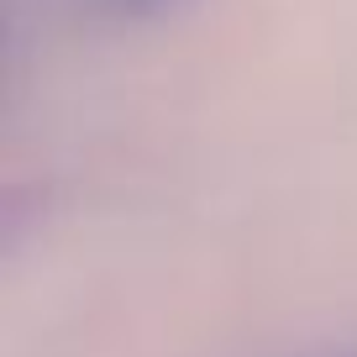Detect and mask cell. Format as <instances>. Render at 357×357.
Masks as SVG:
<instances>
[{
	"instance_id": "6da1fadb",
	"label": "cell",
	"mask_w": 357,
	"mask_h": 357,
	"mask_svg": "<svg viewBox=\"0 0 357 357\" xmlns=\"http://www.w3.org/2000/svg\"><path fill=\"white\" fill-rule=\"evenodd\" d=\"M79 16L89 22H105V26H142L158 22V16H174L184 0H74Z\"/></svg>"
},
{
	"instance_id": "7a4b0ae2",
	"label": "cell",
	"mask_w": 357,
	"mask_h": 357,
	"mask_svg": "<svg viewBox=\"0 0 357 357\" xmlns=\"http://www.w3.org/2000/svg\"><path fill=\"white\" fill-rule=\"evenodd\" d=\"M347 357H357V352H347Z\"/></svg>"
}]
</instances>
